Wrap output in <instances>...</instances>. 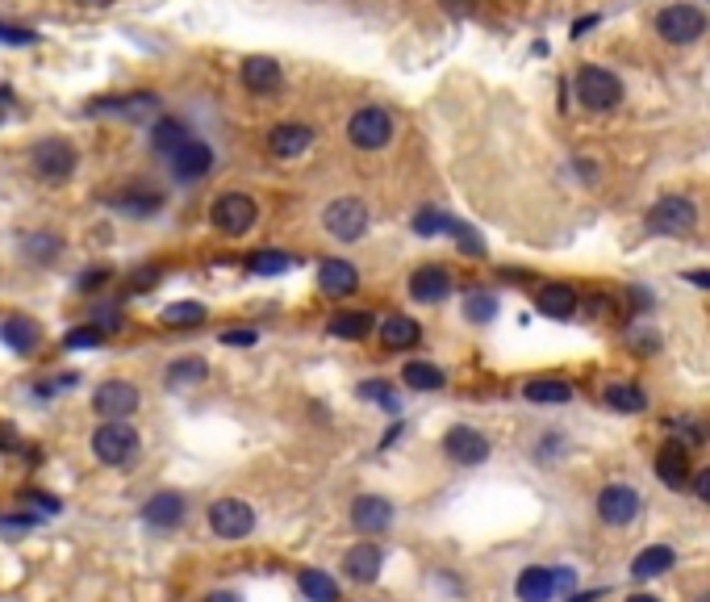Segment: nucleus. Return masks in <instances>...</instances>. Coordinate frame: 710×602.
Masks as SVG:
<instances>
[{
  "mask_svg": "<svg viewBox=\"0 0 710 602\" xmlns=\"http://www.w3.org/2000/svg\"><path fill=\"white\" fill-rule=\"evenodd\" d=\"M573 88H577L581 109H589V113H610V109H619V101H623V80L614 72H606V67H598V63H585L577 72Z\"/></svg>",
  "mask_w": 710,
  "mask_h": 602,
  "instance_id": "f257e3e1",
  "label": "nucleus"
},
{
  "mask_svg": "<svg viewBox=\"0 0 710 602\" xmlns=\"http://www.w3.org/2000/svg\"><path fill=\"white\" fill-rule=\"evenodd\" d=\"M76 168H80V155H76V147H71L67 138H42V143H34V151H30V172L38 180H46V184L71 180Z\"/></svg>",
  "mask_w": 710,
  "mask_h": 602,
  "instance_id": "f03ea898",
  "label": "nucleus"
},
{
  "mask_svg": "<svg viewBox=\"0 0 710 602\" xmlns=\"http://www.w3.org/2000/svg\"><path fill=\"white\" fill-rule=\"evenodd\" d=\"M644 226H648V235H656V239H685L698 226V210H694L690 197H660L648 210Z\"/></svg>",
  "mask_w": 710,
  "mask_h": 602,
  "instance_id": "7ed1b4c3",
  "label": "nucleus"
},
{
  "mask_svg": "<svg viewBox=\"0 0 710 602\" xmlns=\"http://www.w3.org/2000/svg\"><path fill=\"white\" fill-rule=\"evenodd\" d=\"M389 138H393V118H389L381 105H364V109L351 113V122H347V143H351L355 151H381V147H389Z\"/></svg>",
  "mask_w": 710,
  "mask_h": 602,
  "instance_id": "20e7f679",
  "label": "nucleus"
},
{
  "mask_svg": "<svg viewBox=\"0 0 710 602\" xmlns=\"http://www.w3.org/2000/svg\"><path fill=\"white\" fill-rule=\"evenodd\" d=\"M322 226H326V235L335 239V243H360L364 230H368V205L360 197L330 201L326 214H322Z\"/></svg>",
  "mask_w": 710,
  "mask_h": 602,
  "instance_id": "39448f33",
  "label": "nucleus"
},
{
  "mask_svg": "<svg viewBox=\"0 0 710 602\" xmlns=\"http://www.w3.org/2000/svg\"><path fill=\"white\" fill-rule=\"evenodd\" d=\"M92 456L101 460V465H113L122 469L138 456V431L130 423H101L92 431Z\"/></svg>",
  "mask_w": 710,
  "mask_h": 602,
  "instance_id": "423d86ee",
  "label": "nucleus"
},
{
  "mask_svg": "<svg viewBox=\"0 0 710 602\" xmlns=\"http://www.w3.org/2000/svg\"><path fill=\"white\" fill-rule=\"evenodd\" d=\"M656 34L673 46H690L706 34V13L698 5H669L656 13Z\"/></svg>",
  "mask_w": 710,
  "mask_h": 602,
  "instance_id": "0eeeda50",
  "label": "nucleus"
},
{
  "mask_svg": "<svg viewBox=\"0 0 710 602\" xmlns=\"http://www.w3.org/2000/svg\"><path fill=\"white\" fill-rule=\"evenodd\" d=\"M255 218H259V210H255V201L247 193H222L218 201L209 205V222L230 239L247 235V230L255 226Z\"/></svg>",
  "mask_w": 710,
  "mask_h": 602,
  "instance_id": "6e6552de",
  "label": "nucleus"
},
{
  "mask_svg": "<svg viewBox=\"0 0 710 602\" xmlns=\"http://www.w3.org/2000/svg\"><path fill=\"white\" fill-rule=\"evenodd\" d=\"M209 527L218 540H243L255 527V511L243 498H218L209 506Z\"/></svg>",
  "mask_w": 710,
  "mask_h": 602,
  "instance_id": "1a4fd4ad",
  "label": "nucleus"
},
{
  "mask_svg": "<svg viewBox=\"0 0 710 602\" xmlns=\"http://www.w3.org/2000/svg\"><path fill=\"white\" fill-rule=\"evenodd\" d=\"M138 402H142V393L130 381H105V385H97V393H92V410H97L105 423H126L138 410Z\"/></svg>",
  "mask_w": 710,
  "mask_h": 602,
  "instance_id": "9d476101",
  "label": "nucleus"
},
{
  "mask_svg": "<svg viewBox=\"0 0 710 602\" xmlns=\"http://www.w3.org/2000/svg\"><path fill=\"white\" fill-rule=\"evenodd\" d=\"M443 456L452 460V465L472 469V465H481V460H489V439H485L477 427L456 423L452 431L443 435Z\"/></svg>",
  "mask_w": 710,
  "mask_h": 602,
  "instance_id": "9b49d317",
  "label": "nucleus"
},
{
  "mask_svg": "<svg viewBox=\"0 0 710 602\" xmlns=\"http://www.w3.org/2000/svg\"><path fill=\"white\" fill-rule=\"evenodd\" d=\"M639 494L631 490V485H606V490L598 494V519L606 527H631L639 519Z\"/></svg>",
  "mask_w": 710,
  "mask_h": 602,
  "instance_id": "f8f14e48",
  "label": "nucleus"
},
{
  "mask_svg": "<svg viewBox=\"0 0 710 602\" xmlns=\"http://www.w3.org/2000/svg\"><path fill=\"white\" fill-rule=\"evenodd\" d=\"M447 293H452V272H447L443 264L414 268V276H410V297L414 301H422V306H439V301H447Z\"/></svg>",
  "mask_w": 710,
  "mask_h": 602,
  "instance_id": "ddd939ff",
  "label": "nucleus"
},
{
  "mask_svg": "<svg viewBox=\"0 0 710 602\" xmlns=\"http://www.w3.org/2000/svg\"><path fill=\"white\" fill-rule=\"evenodd\" d=\"M389 523H393V506L385 498L360 494L351 502V527L360 531V536H381V531H389Z\"/></svg>",
  "mask_w": 710,
  "mask_h": 602,
  "instance_id": "4468645a",
  "label": "nucleus"
},
{
  "mask_svg": "<svg viewBox=\"0 0 710 602\" xmlns=\"http://www.w3.org/2000/svg\"><path fill=\"white\" fill-rule=\"evenodd\" d=\"M184 511H188V502L176 490H159V494L147 498V506H142V523H151L159 531H172V527H180Z\"/></svg>",
  "mask_w": 710,
  "mask_h": 602,
  "instance_id": "2eb2a0df",
  "label": "nucleus"
},
{
  "mask_svg": "<svg viewBox=\"0 0 710 602\" xmlns=\"http://www.w3.org/2000/svg\"><path fill=\"white\" fill-rule=\"evenodd\" d=\"M381 565H385V552L376 548L372 540L347 548V557H343V573L351 577V582H360V586L376 582V577H381Z\"/></svg>",
  "mask_w": 710,
  "mask_h": 602,
  "instance_id": "dca6fc26",
  "label": "nucleus"
},
{
  "mask_svg": "<svg viewBox=\"0 0 710 602\" xmlns=\"http://www.w3.org/2000/svg\"><path fill=\"white\" fill-rule=\"evenodd\" d=\"M168 164H172L176 180H201V176L213 172V151L201 143V138H188V143L168 159Z\"/></svg>",
  "mask_w": 710,
  "mask_h": 602,
  "instance_id": "f3484780",
  "label": "nucleus"
},
{
  "mask_svg": "<svg viewBox=\"0 0 710 602\" xmlns=\"http://www.w3.org/2000/svg\"><path fill=\"white\" fill-rule=\"evenodd\" d=\"M310 143H314V130L301 126V122L272 126V134H268V151H272L276 159H297V155L310 151Z\"/></svg>",
  "mask_w": 710,
  "mask_h": 602,
  "instance_id": "a211bd4d",
  "label": "nucleus"
},
{
  "mask_svg": "<svg viewBox=\"0 0 710 602\" xmlns=\"http://www.w3.org/2000/svg\"><path fill=\"white\" fill-rule=\"evenodd\" d=\"M239 76H243V88H247V92H259V97H268V92H276V88H280V80H284L280 63H276V59H268V55H251V59H243Z\"/></svg>",
  "mask_w": 710,
  "mask_h": 602,
  "instance_id": "6ab92c4d",
  "label": "nucleus"
},
{
  "mask_svg": "<svg viewBox=\"0 0 710 602\" xmlns=\"http://www.w3.org/2000/svg\"><path fill=\"white\" fill-rule=\"evenodd\" d=\"M318 289L326 297H351L355 289H360V272H355V264H347V260H322Z\"/></svg>",
  "mask_w": 710,
  "mask_h": 602,
  "instance_id": "aec40b11",
  "label": "nucleus"
},
{
  "mask_svg": "<svg viewBox=\"0 0 710 602\" xmlns=\"http://www.w3.org/2000/svg\"><path fill=\"white\" fill-rule=\"evenodd\" d=\"M0 339H5L9 352L34 356V352H38V343H42V327H38L34 318H21V314H13V318L0 322Z\"/></svg>",
  "mask_w": 710,
  "mask_h": 602,
  "instance_id": "412c9836",
  "label": "nucleus"
},
{
  "mask_svg": "<svg viewBox=\"0 0 710 602\" xmlns=\"http://www.w3.org/2000/svg\"><path fill=\"white\" fill-rule=\"evenodd\" d=\"M518 602H552L556 594V569H543V565H527L514 582Z\"/></svg>",
  "mask_w": 710,
  "mask_h": 602,
  "instance_id": "4be33fe9",
  "label": "nucleus"
},
{
  "mask_svg": "<svg viewBox=\"0 0 710 602\" xmlns=\"http://www.w3.org/2000/svg\"><path fill=\"white\" fill-rule=\"evenodd\" d=\"M535 306H539V314L564 322V318H573V314L581 310V301H577V289H573V285H543V289L535 293Z\"/></svg>",
  "mask_w": 710,
  "mask_h": 602,
  "instance_id": "5701e85b",
  "label": "nucleus"
},
{
  "mask_svg": "<svg viewBox=\"0 0 710 602\" xmlns=\"http://www.w3.org/2000/svg\"><path fill=\"white\" fill-rule=\"evenodd\" d=\"M656 477L669 490H685L690 485V465H685V448L681 444H665L656 452Z\"/></svg>",
  "mask_w": 710,
  "mask_h": 602,
  "instance_id": "b1692460",
  "label": "nucleus"
},
{
  "mask_svg": "<svg viewBox=\"0 0 710 602\" xmlns=\"http://www.w3.org/2000/svg\"><path fill=\"white\" fill-rule=\"evenodd\" d=\"M418 339H422V327L414 318H406V314H389L385 322H381V343L389 347V352H406V347H418Z\"/></svg>",
  "mask_w": 710,
  "mask_h": 602,
  "instance_id": "393cba45",
  "label": "nucleus"
},
{
  "mask_svg": "<svg viewBox=\"0 0 710 602\" xmlns=\"http://www.w3.org/2000/svg\"><path fill=\"white\" fill-rule=\"evenodd\" d=\"M105 109L122 113L126 122H147V118H155V113H159V97H151V92H134V97H126V101H101V105H92V113H105Z\"/></svg>",
  "mask_w": 710,
  "mask_h": 602,
  "instance_id": "a878e982",
  "label": "nucleus"
},
{
  "mask_svg": "<svg viewBox=\"0 0 710 602\" xmlns=\"http://www.w3.org/2000/svg\"><path fill=\"white\" fill-rule=\"evenodd\" d=\"M523 398L531 406H564V402H573V385L552 381V377H535V381L523 385Z\"/></svg>",
  "mask_w": 710,
  "mask_h": 602,
  "instance_id": "bb28decb",
  "label": "nucleus"
},
{
  "mask_svg": "<svg viewBox=\"0 0 710 602\" xmlns=\"http://www.w3.org/2000/svg\"><path fill=\"white\" fill-rule=\"evenodd\" d=\"M326 335L347 339V343L368 339V335H372V314H368V310H339L335 318L326 322Z\"/></svg>",
  "mask_w": 710,
  "mask_h": 602,
  "instance_id": "cd10ccee",
  "label": "nucleus"
},
{
  "mask_svg": "<svg viewBox=\"0 0 710 602\" xmlns=\"http://www.w3.org/2000/svg\"><path fill=\"white\" fill-rule=\"evenodd\" d=\"M673 561H677V552H673L669 544H652V548H644V552H635L631 573L639 577V582H648V577H660L665 569H673Z\"/></svg>",
  "mask_w": 710,
  "mask_h": 602,
  "instance_id": "c85d7f7f",
  "label": "nucleus"
},
{
  "mask_svg": "<svg viewBox=\"0 0 710 602\" xmlns=\"http://www.w3.org/2000/svg\"><path fill=\"white\" fill-rule=\"evenodd\" d=\"M297 586H301L305 602H339V582L326 569H301Z\"/></svg>",
  "mask_w": 710,
  "mask_h": 602,
  "instance_id": "c756f323",
  "label": "nucleus"
},
{
  "mask_svg": "<svg viewBox=\"0 0 710 602\" xmlns=\"http://www.w3.org/2000/svg\"><path fill=\"white\" fill-rule=\"evenodd\" d=\"M188 134L184 130V122H176V118H163V122H155V130H151V147H155V155H163V159H172L184 143H188Z\"/></svg>",
  "mask_w": 710,
  "mask_h": 602,
  "instance_id": "7c9ffc66",
  "label": "nucleus"
},
{
  "mask_svg": "<svg viewBox=\"0 0 710 602\" xmlns=\"http://www.w3.org/2000/svg\"><path fill=\"white\" fill-rule=\"evenodd\" d=\"M602 402L610 410H619V414H644L648 410V393L639 389V385H606L602 389Z\"/></svg>",
  "mask_w": 710,
  "mask_h": 602,
  "instance_id": "2f4dec72",
  "label": "nucleus"
},
{
  "mask_svg": "<svg viewBox=\"0 0 710 602\" xmlns=\"http://www.w3.org/2000/svg\"><path fill=\"white\" fill-rule=\"evenodd\" d=\"M401 381H406V389H418V393H431V389H443L447 373L439 364H426V360H410L406 368H401Z\"/></svg>",
  "mask_w": 710,
  "mask_h": 602,
  "instance_id": "473e14b6",
  "label": "nucleus"
},
{
  "mask_svg": "<svg viewBox=\"0 0 710 602\" xmlns=\"http://www.w3.org/2000/svg\"><path fill=\"white\" fill-rule=\"evenodd\" d=\"M205 377H209V364L197 360V356H184V360H176V364L168 368V385H172V389H193V385H201Z\"/></svg>",
  "mask_w": 710,
  "mask_h": 602,
  "instance_id": "72a5a7b5",
  "label": "nucleus"
},
{
  "mask_svg": "<svg viewBox=\"0 0 710 602\" xmlns=\"http://www.w3.org/2000/svg\"><path fill=\"white\" fill-rule=\"evenodd\" d=\"M117 210L122 214H134V218H147V214H159V205L163 197L159 193H147V189H126V193H117Z\"/></svg>",
  "mask_w": 710,
  "mask_h": 602,
  "instance_id": "f704fd0d",
  "label": "nucleus"
},
{
  "mask_svg": "<svg viewBox=\"0 0 710 602\" xmlns=\"http://www.w3.org/2000/svg\"><path fill=\"white\" fill-rule=\"evenodd\" d=\"M669 431H673V444H681V448H698L710 439V423L706 419H685V414L669 419Z\"/></svg>",
  "mask_w": 710,
  "mask_h": 602,
  "instance_id": "c9c22d12",
  "label": "nucleus"
},
{
  "mask_svg": "<svg viewBox=\"0 0 710 602\" xmlns=\"http://www.w3.org/2000/svg\"><path fill=\"white\" fill-rule=\"evenodd\" d=\"M59 251H63V239L51 235V230H34V235L26 239V256H30L34 264H55Z\"/></svg>",
  "mask_w": 710,
  "mask_h": 602,
  "instance_id": "e433bc0d",
  "label": "nucleus"
},
{
  "mask_svg": "<svg viewBox=\"0 0 710 602\" xmlns=\"http://www.w3.org/2000/svg\"><path fill=\"white\" fill-rule=\"evenodd\" d=\"M159 318L168 327H197V322H205V306L201 301H172V306H163Z\"/></svg>",
  "mask_w": 710,
  "mask_h": 602,
  "instance_id": "4c0bfd02",
  "label": "nucleus"
},
{
  "mask_svg": "<svg viewBox=\"0 0 710 602\" xmlns=\"http://www.w3.org/2000/svg\"><path fill=\"white\" fill-rule=\"evenodd\" d=\"M293 260L284 256V251H259V256H251V272L259 276H272V272H289Z\"/></svg>",
  "mask_w": 710,
  "mask_h": 602,
  "instance_id": "58836bf2",
  "label": "nucleus"
},
{
  "mask_svg": "<svg viewBox=\"0 0 710 602\" xmlns=\"http://www.w3.org/2000/svg\"><path fill=\"white\" fill-rule=\"evenodd\" d=\"M493 314H497V301L489 293H468V301H464V318L468 322H489Z\"/></svg>",
  "mask_w": 710,
  "mask_h": 602,
  "instance_id": "ea45409f",
  "label": "nucleus"
},
{
  "mask_svg": "<svg viewBox=\"0 0 710 602\" xmlns=\"http://www.w3.org/2000/svg\"><path fill=\"white\" fill-rule=\"evenodd\" d=\"M355 393H360L364 402H376V406H385V410H397V398H393V389H389L385 381H364Z\"/></svg>",
  "mask_w": 710,
  "mask_h": 602,
  "instance_id": "a19ab883",
  "label": "nucleus"
},
{
  "mask_svg": "<svg viewBox=\"0 0 710 602\" xmlns=\"http://www.w3.org/2000/svg\"><path fill=\"white\" fill-rule=\"evenodd\" d=\"M414 230H418V235H426V239H431V235H439V230H460L452 218H443V214H435V210H426V214H418L414 218Z\"/></svg>",
  "mask_w": 710,
  "mask_h": 602,
  "instance_id": "79ce46f5",
  "label": "nucleus"
},
{
  "mask_svg": "<svg viewBox=\"0 0 710 602\" xmlns=\"http://www.w3.org/2000/svg\"><path fill=\"white\" fill-rule=\"evenodd\" d=\"M101 339H105L101 327H76V331L67 335V347H71V352H80V347H97Z\"/></svg>",
  "mask_w": 710,
  "mask_h": 602,
  "instance_id": "37998d69",
  "label": "nucleus"
},
{
  "mask_svg": "<svg viewBox=\"0 0 710 602\" xmlns=\"http://www.w3.org/2000/svg\"><path fill=\"white\" fill-rule=\"evenodd\" d=\"M255 331H247V327H230V331H222V343L226 347H255Z\"/></svg>",
  "mask_w": 710,
  "mask_h": 602,
  "instance_id": "c03bdc74",
  "label": "nucleus"
},
{
  "mask_svg": "<svg viewBox=\"0 0 710 602\" xmlns=\"http://www.w3.org/2000/svg\"><path fill=\"white\" fill-rule=\"evenodd\" d=\"M631 352H656L660 347V339H656V331H631Z\"/></svg>",
  "mask_w": 710,
  "mask_h": 602,
  "instance_id": "a18cd8bd",
  "label": "nucleus"
},
{
  "mask_svg": "<svg viewBox=\"0 0 710 602\" xmlns=\"http://www.w3.org/2000/svg\"><path fill=\"white\" fill-rule=\"evenodd\" d=\"M443 9L452 17H468L472 9H477V0H443Z\"/></svg>",
  "mask_w": 710,
  "mask_h": 602,
  "instance_id": "49530a36",
  "label": "nucleus"
},
{
  "mask_svg": "<svg viewBox=\"0 0 710 602\" xmlns=\"http://www.w3.org/2000/svg\"><path fill=\"white\" fill-rule=\"evenodd\" d=\"M694 494H698L702 502H710V465L698 469V477H694Z\"/></svg>",
  "mask_w": 710,
  "mask_h": 602,
  "instance_id": "de8ad7c7",
  "label": "nucleus"
},
{
  "mask_svg": "<svg viewBox=\"0 0 710 602\" xmlns=\"http://www.w3.org/2000/svg\"><path fill=\"white\" fill-rule=\"evenodd\" d=\"M573 586H577V569L556 565V590H573Z\"/></svg>",
  "mask_w": 710,
  "mask_h": 602,
  "instance_id": "09e8293b",
  "label": "nucleus"
},
{
  "mask_svg": "<svg viewBox=\"0 0 710 602\" xmlns=\"http://www.w3.org/2000/svg\"><path fill=\"white\" fill-rule=\"evenodd\" d=\"M0 38L13 42V46H21V42H34V34H30V30H13V26H0Z\"/></svg>",
  "mask_w": 710,
  "mask_h": 602,
  "instance_id": "8fccbe9b",
  "label": "nucleus"
},
{
  "mask_svg": "<svg viewBox=\"0 0 710 602\" xmlns=\"http://www.w3.org/2000/svg\"><path fill=\"white\" fill-rule=\"evenodd\" d=\"M30 502H38L46 515H59V498H46V494H30Z\"/></svg>",
  "mask_w": 710,
  "mask_h": 602,
  "instance_id": "3c124183",
  "label": "nucleus"
},
{
  "mask_svg": "<svg viewBox=\"0 0 710 602\" xmlns=\"http://www.w3.org/2000/svg\"><path fill=\"white\" fill-rule=\"evenodd\" d=\"M9 101H13V92L0 88V126H5V118H9Z\"/></svg>",
  "mask_w": 710,
  "mask_h": 602,
  "instance_id": "603ef678",
  "label": "nucleus"
},
{
  "mask_svg": "<svg viewBox=\"0 0 710 602\" xmlns=\"http://www.w3.org/2000/svg\"><path fill=\"white\" fill-rule=\"evenodd\" d=\"M109 272H92V276H80V289H92V285H101Z\"/></svg>",
  "mask_w": 710,
  "mask_h": 602,
  "instance_id": "864d4df0",
  "label": "nucleus"
},
{
  "mask_svg": "<svg viewBox=\"0 0 710 602\" xmlns=\"http://www.w3.org/2000/svg\"><path fill=\"white\" fill-rule=\"evenodd\" d=\"M205 602H243L239 594H230V590H218V594H209Z\"/></svg>",
  "mask_w": 710,
  "mask_h": 602,
  "instance_id": "5fc2aeb1",
  "label": "nucleus"
},
{
  "mask_svg": "<svg viewBox=\"0 0 710 602\" xmlns=\"http://www.w3.org/2000/svg\"><path fill=\"white\" fill-rule=\"evenodd\" d=\"M598 598H602V590H589V594H573L568 602H598Z\"/></svg>",
  "mask_w": 710,
  "mask_h": 602,
  "instance_id": "6e6d98bb",
  "label": "nucleus"
},
{
  "mask_svg": "<svg viewBox=\"0 0 710 602\" xmlns=\"http://www.w3.org/2000/svg\"><path fill=\"white\" fill-rule=\"evenodd\" d=\"M76 5H84V9H109L113 0H76Z\"/></svg>",
  "mask_w": 710,
  "mask_h": 602,
  "instance_id": "4d7b16f0",
  "label": "nucleus"
},
{
  "mask_svg": "<svg viewBox=\"0 0 710 602\" xmlns=\"http://www.w3.org/2000/svg\"><path fill=\"white\" fill-rule=\"evenodd\" d=\"M690 281H694V285H706V289H710V272H694Z\"/></svg>",
  "mask_w": 710,
  "mask_h": 602,
  "instance_id": "13d9d810",
  "label": "nucleus"
},
{
  "mask_svg": "<svg viewBox=\"0 0 710 602\" xmlns=\"http://www.w3.org/2000/svg\"><path fill=\"white\" fill-rule=\"evenodd\" d=\"M627 602H660V598H656V594H631Z\"/></svg>",
  "mask_w": 710,
  "mask_h": 602,
  "instance_id": "bf43d9fd",
  "label": "nucleus"
},
{
  "mask_svg": "<svg viewBox=\"0 0 710 602\" xmlns=\"http://www.w3.org/2000/svg\"><path fill=\"white\" fill-rule=\"evenodd\" d=\"M698 602H710V594H702V598H698Z\"/></svg>",
  "mask_w": 710,
  "mask_h": 602,
  "instance_id": "052dcab7",
  "label": "nucleus"
}]
</instances>
